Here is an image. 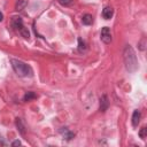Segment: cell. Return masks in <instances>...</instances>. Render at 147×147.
Returning a JSON list of instances; mask_svg holds the SVG:
<instances>
[{"label":"cell","instance_id":"4","mask_svg":"<svg viewBox=\"0 0 147 147\" xmlns=\"http://www.w3.org/2000/svg\"><path fill=\"white\" fill-rule=\"evenodd\" d=\"M109 107V100H108V96L106 94H103L101 98H100V111H106Z\"/></svg>","mask_w":147,"mask_h":147},{"label":"cell","instance_id":"8","mask_svg":"<svg viewBox=\"0 0 147 147\" xmlns=\"http://www.w3.org/2000/svg\"><path fill=\"white\" fill-rule=\"evenodd\" d=\"M60 132H61V134H62L67 140L72 139V138H74V136H75V133H74V132H71L70 130H68L67 127H62V129L60 130Z\"/></svg>","mask_w":147,"mask_h":147},{"label":"cell","instance_id":"18","mask_svg":"<svg viewBox=\"0 0 147 147\" xmlns=\"http://www.w3.org/2000/svg\"><path fill=\"white\" fill-rule=\"evenodd\" d=\"M2 20H3V14H2L1 11H0V22H1Z\"/></svg>","mask_w":147,"mask_h":147},{"label":"cell","instance_id":"15","mask_svg":"<svg viewBox=\"0 0 147 147\" xmlns=\"http://www.w3.org/2000/svg\"><path fill=\"white\" fill-rule=\"evenodd\" d=\"M59 2L62 5V6H70V5H72V0H59Z\"/></svg>","mask_w":147,"mask_h":147},{"label":"cell","instance_id":"11","mask_svg":"<svg viewBox=\"0 0 147 147\" xmlns=\"http://www.w3.org/2000/svg\"><path fill=\"white\" fill-rule=\"evenodd\" d=\"M15 123H16V126H17L18 131H20L22 134H25V129H24V125H23V123H22L21 118H16Z\"/></svg>","mask_w":147,"mask_h":147},{"label":"cell","instance_id":"3","mask_svg":"<svg viewBox=\"0 0 147 147\" xmlns=\"http://www.w3.org/2000/svg\"><path fill=\"white\" fill-rule=\"evenodd\" d=\"M100 38L105 44H109L111 41V32L108 26H103L100 32Z\"/></svg>","mask_w":147,"mask_h":147},{"label":"cell","instance_id":"10","mask_svg":"<svg viewBox=\"0 0 147 147\" xmlns=\"http://www.w3.org/2000/svg\"><path fill=\"white\" fill-rule=\"evenodd\" d=\"M82 22H83V24H85V25H91V24L93 23V17H92V15H90V14L84 15L83 18H82Z\"/></svg>","mask_w":147,"mask_h":147},{"label":"cell","instance_id":"5","mask_svg":"<svg viewBox=\"0 0 147 147\" xmlns=\"http://www.w3.org/2000/svg\"><path fill=\"white\" fill-rule=\"evenodd\" d=\"M11 25H13V28L15 29V30H20L22 26H23V21H22V18L20 17V16H14L13 18H11Z\"/></svg>","mask_w":147,"mask_h":147},{"label":"cell","instance_id":"17","mask_svg":"<svg viewBox=\"0 0 147 147\" xmlns=\"http://www.w3.org/2000/svg\"><path fill=\"white\" fill-rule=\"evenodd\" d=\"M11 146H13V147H15V146H21V141H20V140H15V141L11 142Z\"/></svg>","mask_w":147,"mask_h":147},{"label":"cell","instance_id":"6","mask_svg":"<svg viewBox=\"0 0 147 147\" xmlns=\"http://www.w3.org/2000/svg\"><path fill=\"white\" fill-rule=\"evenodd\" d=\"M113 15H114V9L111 8V7H105L103 8V10H102V16H103V18L105 20H110L111 17H113Z\"/></svg>","mask_w":147,"mask_h":147},{"label":"cell","instance_id":"7","mask_svg":"<svg viewBox=\"0 0 147 147\" xmlns=\"http://www.w3.org/2000/svg\"><path fill=\"white\" fill-rule=\"evenodd\" d=\"M140 117H141V114L139 110H134L133 114H132V126L133 127H137L139 122H140Z\"/></svg>","mask_w":147,"mask_h":147},{"label":"cell","instance_id":"1","mask_svg":"<svg viewBox=\"0 0 147 147\" xmlns=\"http://www.w3.org/2000/svg\"><path fill=\"white\" fill-rule=\"evenodd\" d=\"M123 61L125 64V68L129 72L133 74L138 70V59L136 55V52L132 46L126 45L123 51Z\"/></svg>","mask_w":147,"mask_h":147},{"label":"cell","instance_id":"14","mask_svg":"<svg viewBox=\"0 0 147 147\" xmlns=\"http://www.w3.org/2000/svg\"><path fill=\"white\" fill-rule=\"evenodd\" d=\"M25 5H26V1H25V0H18V1L16 2L15 8H16V10H22V9L25 7Z\"/></svg>","mask_w":147,"mask_h":147},{"label":"cell","instance_id":"13","mask_svg":"<svg viewBox=\"0 0 147 147\" xmlns=\"http://www.w3.org/2000/svg\"><path fill=\"white\" fill-rule=\"evenodd\" d=\"M36 98H37V94H36L34 92H28V93H25V95H24V101H30V100L36 99Z\"/></svg>","mask_w":147,"mask_h":147},{"label":"cell","instance_id":"9","mask_svg":"<svg viewBox=\"0 0 147 147\" xmlns=\"http://www.w3.org/2000/svg\"><path fill=\"white\" fill-rule=\"evenodd\" d=\"M86 49H87L86 42H85L82 38H78V52H79V53H84Z\"/></svg>","mask_w":147,"mask_h":147},{"label":"cell","instance_id":"2","mask_svg":"<svg viewBox=\"0 0 147 147\" xmlns=\"http://www.w3.org/2000/svg\"><path fill=\"white\" fill-rule=\"evenodd\" d=\"M10 63H11V67L14 69V71L20 76V77H31L33 71H32V68L26 64L25 62L21 61V60H16V59H11L10 60Z\"/></svg>","mask_w":147,"mask_h":147},{"label":"cell","instance_id":"12","mask_svg":"<svg viewBox=\"0 0 147 147\" xmlns=\"http://www.w3.org/2000/svg\"><path fill=\"white\" fill-rule=\"evenodd\" d=\"M18 31H20V33L22 34V37H23V38H25V39H29V38H30V32H29L28 28H25L24 25H23Z\"/></svg>","mask_w":147,"mask_h":147},{"label":"cell","instance_id":"16","mask_svg":"<svg viewBox=\"0 0 147 147\" xmlns=\"http://www.w3.org/2000/svg\"><path fill=\"white\" fill-rule=\"evenodd\" d=\"M146 132H147V129H146V127H142V129H141V131L139 132V134H140L141 139H145V138H146Z\"/></svg>","mask_w":147,"mask_h":147}]
</instances>
